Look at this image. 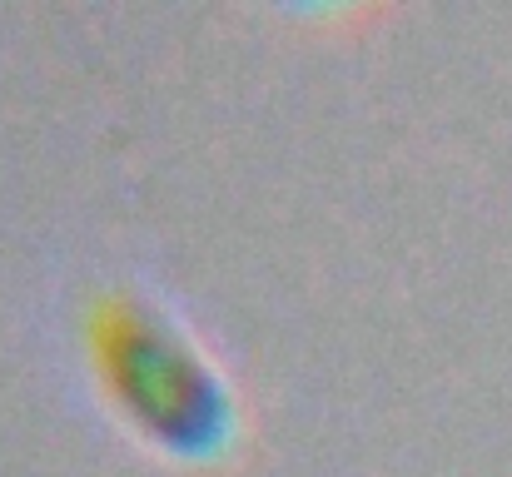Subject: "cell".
Masks as SVG:
<instances>
[{
  "mask_svg": "<svg viewBox=\"0 0 512 477\" xmlns=\"http://www.w3.org/2000/svg\"><path fill=\"white\" fill-rule=\"evenodd\" d=\"M85 343L105 398L150 448L179 463H214L234 448V388L170 309L115 289L90 309Z\"/></svg>",
  "mask_w": 512,
  "mask_h": 477,
  "instance_id": "6da1fadb",
  "label": "cell"
}]
</instances>
